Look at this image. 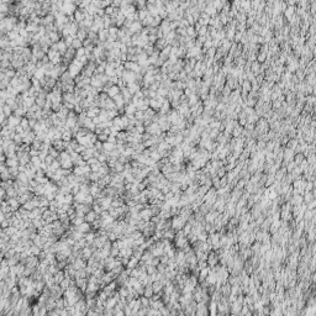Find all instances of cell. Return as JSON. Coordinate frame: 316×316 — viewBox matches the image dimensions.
I'll use <instances>...</instances> for the list:
<instances>
[{
  "label": "cell",
  "mask_w": 316,
  "mask_h": 316,
  "mask_svg": "<svg viewBox=\"0 0 316 316\" xmlns=\"http://www.w3.org/2000/svg\"><path fill=\"white\" fill-rule=\"evenodd\" d=\"M119 93H120V88H119V87H116V85H112V87H110V88H109V90L106 92L108 96H110V98H114V96H115V95H117Z\"/></svg>",
  "instance_id": "cell-6"
},
{
  "label": "cell",
  "mask_w": 316,
  "mask_h": 316,
  "mask_svg": "<svg viewBox=\"0 0 316 316\" xmlns=\"http://www.w3.org/2000/svg\"><path fill=\"white\" fill-rule=\"evenodd\" d=\"M77 286H78L82 291H84L88 286V280L85 278H77Z\"/></svg>",
  "instance_id": "cell-2"
},
{
  "label": "cell",
  "mask_w": 316,
  "mask_h": 316,
  "mask_svg": "<svg viewBox=\"0 0 316 316\" xmlns=\"http://www.w3.org/2000/svg\"><path fill=\"white\" fill-rule=\"evenodd\" d=\"M1 111H3V114H4V115H5L6 117H9V116L11 115V112H12L11 108L9 106L8 104H5V105H4V106H3V110H1Z\"/></svg>",
  "instance_id": "cell-9"
},
{
  "label": "cell",
  "mask_w": 316,
  "mask_h": 316,
  "mask_svg": "<svg viewBox=\"0 0 316 316\" xmlns=\"http://www.w3.org/2000/svg\"><path fill=\"white\" fill-rule=\"evenodd\" d=\"M192 229H193V226H192V225L188 222V223H185V225H184V226H183V229H182V230H183L184 235L187 236V235H189V234L192 232Z\"/></svg>",
  "instance_id": "cell-11"
},
{
  "label": "cell",
  "mask_w": 316,
  "mask_h": 316,
  "mask_svg": "<svg viewBox=\"0 0 316 316\" xmlns=\"http://www.w3.org/2000/svg\"><path fill=\"white\" fill-rule=\"evenodd\" d=\"M22 272H24V265L22 264H17L16 265V274L20 276V274H22Z\"/></svg>",
  "instance_id": "cell-13"
},
{
  "label": "cell",
  "mask_w": 316,
  "mask_h": 316,
  "mask_svg": "<svg viewBox=\"0 0 316 316\" xmlns=\"http://www.w3.org/2000/svg\"><path fill=\"white\" fill-rule=\"evenodd\" d=\"M71 137H72V133H71V131H68V130H66V131H63V133H62V140L63 141H66V142H68V141H71Z\"/></svg>",
  "instance_id": "cell-8"
},
{
  "label": "cell",
  "mask_w": 316,
  "mask_h": 316,
  "mask_svg": "<svg viewBox=\"0 0 316 316\" xmlns=\"http://www.w3.org/2000/svg\"><path fill=\"white\" fill-rule=\"evenodd\" d=\"M152 289H153V293L163 291V283L161 282V280H154V282L152 283Z\"/></svg>",
  "instance_id": "cell-3"
},
{
  "label": "cell",
  "mask_w": 316,
  "mask_h": 316,
  "mask_svg": "<svg viewBox=\"0 0 316 316\" xmlns=\"http://www.w3.org/2000/svg\"><path fill=\"white\" fill-rule=\"evenodd\" d=\"M20 120H21V119H19L17 116H12V117L8 119V124H9V126H11V127H12V126H17L20 124Z\"/></svg>",
  "instance_id": "cell-7"
},
{
  "label": "cell",
  "mask_w": 316,
  "mask_h": 316,
  "mask_svg": "<svg viewBox=\"0 0 316 316\" xmlns=\"http://www.w3.org/2000/svg\"><path fill=\"white\" fill-rule=\"evenodd\" d=\"M75 227H77V230H78V231H80V232L87 234V232H89V231H90V223L87 222V221H84V222H82L79 225V226H75Z\"/></svg>",
  "instance_id": "cell-5"
},
{
  "label": "cell",
  "mask_w": 316,
  "mask_h": 316,
  "mask_svg": "<svg viewBox=\"0 0 316 316\" xmlns=\"http://www.w3.org/2000/svg\"><path fill=\"white\" fill-rule=\"evenodd\" d=\"M3 56V51H1V48H0V57H1Z\"/></svg>",
  "instance_id": "cell-14"
},
{
  "label": "cell",
  "mask_w": 316,
  "mask_h": 316,
  "mask_svg": "<svg viewBox=\"0 0 316 316\" xmlns=\"http://www.w3.org/2000/svg\"><path fill=\"white\" fill-rule=\"evenodd\" d=\"M84 216H85V217H84V220H85L87 222H89V223H92L96 219V217H98V214L95 211H93V210H90V211H88Z\"/></svg>",
  "instance_id": "cell-4"
},
{
  "label": "cell",
  "mask_w": 316,
  "mask_h": 316,
  "mask_svg": "<svg viewBox=\"0 0 316 316\" xmlns=\"http://www.w3.org/2000/svg\"><path fill=\"white\" fill-rule=\"evenodd\" d=\"M82 41L79 40V38H75V40H73V42H72V47L73 48H80L82 47Z\"/></svg>",
  "instance_id": "cell-12"
},
{
  "label": "cell",
  "mask_w": 316,
  "mask_h": 316,
  "mask_svg": "<svg viewBox=\"0 0 316 316\" xmlns=\"http://www.w3.org/2000/svg\"><path fill=\"white\" fill-rule=\"evenodd\" d=\"M304 154L303 153H298L296 156H295V159H294V163H295V166H299L301 162H303L304 161Z\"/></svg>",
  "instance_id": "cell-10"
},
{
  "label": "cell",
  "mask_w": 316,
  "mask_h": 316,
  "mask_svg": "<svg viewBox=\"0 0 316 316\" xmlns=\"http://www.w3.org/2000/svg\"><path fill=\"white\" fill-rule=\"evenodd\" d=\"M184 225H185V220H184L180 215H179V216H178V215L173 216V219H172V229H173L174 231L182 230Z\"/></svg>",
  "instance_id": "cell-1"
}]
</instances>
